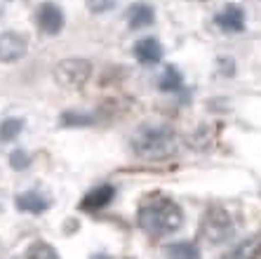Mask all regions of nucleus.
<instances>
[{"instance_id": "8", "label": "nucleus", "mask_w": 261, "mask_h": 259, "mask_svg": "<svg viewBox=\"0 0 261 259\" xmlns=\"http://www.w3.org/2000/svg\"><path fill=\"white\" fill-rule=\"evenodd\" d=\"M113 196H116V189L111 186V184H101V186L92 189V191L87 193L85 198H83V203H80V207H83V210H90V212H97V210H101V207H106V205L113 200Z\"/></svg>"}, {"instance_id": "10", "label": "nucleus", "mask_w": 261, "mask_h": 259, "mask_svg": "<svg viewBox=\"0 0 261 259\" xmlns=\"http://www.w3.org/2000/svg\"><path fill=\"white\" fill-rule=\"evenodd\" d=\"M155 21V12H153L151 5H132L127 12V24L129 29H146Z\"/></svg>"}, {"instance_id": "7", "label": "nucleus", "mask_w": 261, "mask_h": 259, "mask_svg": "<svg viewBox=\"0 0 261 259\" xmlns=\"http://www.w3.org/2000/svg\"><path fill=\"white\" fill-rule=\"evenodd\" d=\"M214 21L226 33H240V31H245V12H243V7H238V5H226L217 14Z\"/></svg>"}, {"instance_id": "12", "label": "nucleus", "mask_w": 261, "mask_h": 259, "mask_svg": "<svg viewBox=\"0 0 261 259\" xmlns=\"http://www.w3.org/2000/svg\"><path fill=\"white\" fill-rule=\"evenodd\" d=\"M167 259H200V250L193 243L184 241L167 247Z\"/></svg>"}, {"instance_id": "17", "label": "nucleus", "mask_w": 261, "mask_h": 259, "mask_svg": "<svg viewBox=\"0 0 261 259\" xmlns=\"http://www.w3.org/2000/svg\"><path fill=\"white\" fill-rule=\"evenodd\" d=\"M31 163V158L26 151H12V156H10V165H12L14 170H26Z\"/></svg>"}, {"instance_id": "16", "label": "nucleus", "mask_w": 261, "mask_h": 259, "mask_svg": "<svg viewBox=\"0 0 261 259\" xmlns=\"http://www.w3.org/2000/svg\"><path fill=\"white\" fill-rule=\"evenodd\" d=\"M160 87L163 90H179L181 87V76H179V71L174 66H167L163 80H160Z\"/></svg>"}, {"instance_id": "4", "label": "nucleus", "mask_w": 261, "mask_h": 259, "mask_svg": "<svg viewBox=\"0 0 261 259\" xmlns=\"http://www.w3.org/2000/svg\"><path fill=\"white\" fill-rule=\"evenodd\" d=\"M92 76V64L80 57H71V59H61L55 66V80L61 87L68 90H78L90 80Z\"/></svg>"}, {"instance_id": "9", "label": "nucleus", "mask_w": 261, "mask_h": 259, "mask_svg": "<svg viewBox=\"0 0 261 259\" xmlns=\"http://www.w3.org/2000/svg\"><path fill=\"white\" fill-rule=\"evenodd\" d=\"M134 57L146 64V66H151V64H158L163 59V48H160V42L155 38H144L134 45Z\"/></svg>"}, {"instance_id": "2", "label": "nucleus", "mask_w": 261, "mask_h": 259, "mask_svg": "<svg viewBox=\"0 0 261 259\" xmlns=\"http://www.w3.org/2000/svg\"><path fill=\"white\" fill-rule=\"evenodd\" d=\"M179 149L176 132L167 125H146L132 137V151L141 160H170Z\"/></svg>"}, {"instance_id": "1", "label": "nucleus", "mask_w": 261, "mask_h": 259, "mask_svg": "<svg viewBox=\"0 0 261 259\" xmlns=\"http://www.w3.org/2000/svg\"><path fill=\"white\" fill-rule=\"evenodd\" d=\"M137 224L148 236H170L176 229H181L184 212L172 198L163 193H151L141 200L137 210Z\"/></svg>"}, {"instance_id": "19", "label": "nucleus", "mask_w": 261, "mask_h": 259, "mask_svg": "<svg viewBox=\"0 0 261 259\" xmlns=\"http://www.w3.org/2000/svg\"><path fill=\"white\" fill-rule=\"evenodd\" d=\"M92 259H109V257H106V254H94Z\"/></svg>"}, {"instance_id": "15", "label": "nucleus", "mask_w": 261, "mask_h": 259, "mask_svg": "<svg viewBox=\"0 0 261 259\" xmlns=\"http://www.w3.org/2000/svg\"><path fill=\"white\" fill-rule=\"evenodd\" d=\"M259 245H261V238H254V241H245L243 245H240L236 252L231 254V257H226V259H249V257H254L256 250H259Z\"/></svg>"}, {"instance_id": "11", "label": "nucleus", "mask_w": 261, "mask_h": 259, "mask_svg": "<svg viewBox=\"0 0 261 259\" xmlns=\"http://www.w3.org/2000/svg\"><path fill=\"white\" fill-rule=\"evenodd\" d=\"M47 198L40 196L36 191H26V193H19L17 196V207L21 212H31V215H38V212H43L47 207Z\"/></svg>"}, {"instance_id": "14", "label": "nucleus", "mask_w": 261, "mask_h": 259, "mask_svg": "<svg viewBox=\"0 0 261 259\" xmlns=\"http://www.w3.org/2000/svg\"><path fill=\"white\" fill-rule=\"evenodd\" d=\"M26 259H59V254H57V250L52 245H47V243H33V245L29 247Z\"/></svg>"}, {"instance_id": "5", "label": "nucleus", "mask_w": 261, "mask_h": 259, "mask_svg": "<svg viewBox=\"0 0 261 259\" xmlns=\"http://www.w3.org/2000/svg\"><path fill=\"white\" fill-rule=\"evenodd\" d=\"M26 52H29V42L21 33H14V31L0 33V61L12 64V61L24 59Z\"/></svg>"}, {"instance_id": "6", "label": "nucleus", "mask_w": 261, "mask_h": 259, "mask_svg": "<svg viewBox=\"0 0 261 259\" xmlns=\"http://www.w3.org/2000/svg\"><path fill=\"white\" fill-rule=\"evenodd\" d=\"M36 24L43 33H47V36H57V33L64 29V12H61L55 3H43V5H38Z\"/></svg>"}, {"instance_id": "3", "label": "nucleus", "mask_w": 261, "mask_h": 259, "mask_svg": "<svg viewBox=\"0 0 261 259\" xmlns=\"http://www.w3.org/2000/svg\"><path fill=\"white\" fill-rule=\"evenodd\" d=\"M236 231V222H233L231 212H226L224 207H210L202 217L200 224V233L207 243L219 245L231 238V233Z\"/></svg>"}, {"instance_id": "18", "label": "nucleus", "mask_w": 261, "mask_h": 259, "mask_svg": "<svg viewBox=\"0 0 261 259\" xmlns=\"http://www.w3.org/2000/svg\"><path fill=\"white\" fill-rule=\"evenodd\" d=\"M113 5H116V0H87V7H90V12H94V14L109 12Z\"/></svg>"}, {"instance_id": "13", "label": "nucleus", "mask_w": 261, "mask_h": 259, "mask_svg": "<svg viewBox=\"0 0 261 259\" xmlns=\"http://www.w3.org/2000/svg\"><path fill=\"white\" fill-rule=\"evenodd\" d=\"M24 130V121L21 118H7L0 125V142H14Z\"/></svg>"}]
</instances>
